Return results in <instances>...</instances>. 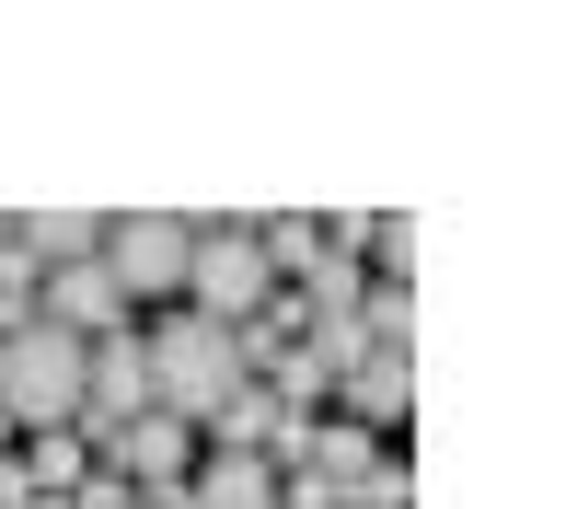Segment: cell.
I'll use <instances>...</instances> for the list:
<instances>
[{"label": "cell", "instance_id": "cell-1", "mask_svg": "<svg viewBox=\"0 0 566 509\" xmlns=\"http://www.w3.org/2000/svg\"><path fill=\"white\" fill-rule=\"evenodd\" d=\"M150 405H163V417H186V428H209L231 394H243V336H231V324H209V313H186V301H174L163 324H150Z\"/></svg>", "mask_w": 566, "mask_h": 509}, {"label": "cell", "instance_id": "cell-2", "mask_svg": "<svg viewBox=\"0 0 566 509\" xmlns=\"http://www.w3.org/2000/svg\"><path fill=\"white\" fill-rule=\"evenodd\" d=\"M0 417L35 440V428H82V336L59 324H12L0 336Z\"/></svg>", "mask_w": 566, "mask_h": 509}, {"label": "cell", "instance_id": "cell-3", "mask_svg": "<svg viewBox=\"0 0 566 509\" xmlns=\"http://www.w3.org/2000/svg\"><path fill=\"white\" fill-rule=\"evenodd\" d=\"M105 290L116 301H186V267H197V220L174 209H139V220H105Z\"/></svg>", "mask_w": 566, "mask_h": 509}, {"label": "cell", "instance_id": "cell-4", "mask_svg": "<svg viewBox=\"0 0 566 509\" xmlns=\"http://www.w3.org/2000/svg\"><path fill=\"white\" fill-rule=\"evenodd\" d=\"M266 254H254V220H197V267H186V313L209 324H254L266 313Z\"/></svg>", "mask_w": 566, "mask_h": 509}, {"label": "cell", "instance_id": "cell-5", "mask_svg": "<svg viewBox=\"0 0 566 509\" xmlns=\"http://www.w3.org/2000/svg\"><path fill=\"white\" fill-rule=\"evenodd\" d=\"M127 417H150V347H139V324H116V336L82 347V440H116Z\"/></svg>", "mask_w": 566, "mask_h": 509}, {"label": "cell", "instance_id": "cell-6", "mask_svg": "<svg viewBox=\"0 0 566 509\" xmlns=\"http://www.w3.org/2000/svg\"><path fill=\"white\" fill-rule=\"evenodd\" d=\"M105 475H127V487H186V475H197V428L150 405V417H127L105 440Z\"/></svg>", "mask_w": 566, "mask_h": 509}, {"label": "cell", "instance_id": "cell-7", "mask_svg": "<svg viewBox=\"0 0 566 509\" xmlns=\"http://www.w3.org/2000/svg\"><path fill=\"white\" fill-rule=\"evenodd\" d=\"M186 509H277V464L266 451H209L186 475Z\"/></svg>", "mask_w": 566, "mask_h": 509}, {"label": "cell", "instance_id": "cell-8", "mask_svg": "<svg viewBox=\"0 0 566 509\" xmlns=\"http://www.w3.org/2000/svg\"><path fill=\"white\" fill-rule=\"evenodd\" d=\"M336 394H347V428H370V440H381V428H394L405 405H417V371L370 347V360H347V382H336Z\"/></svg>", "mask_w": 566, "mask_h": 509}, {"label": "cell", "instance_id": "cell-9", "mask_svg": "<svg viewBox=\"0 0 566 509\" xmlns=\"http://www.w3.org/2000/svg\"><path fill=\"white\" fill-rule=\"evenodd\" d=\"M12 243L35 254V278L46 267H93V254H105V220L93 209H35V220H12Z\"/></svg>", "mask_w": 566, "mask_h": 509}, {"label": "cell", "instance_id": "cell-10", "mask_svg": "<svg viewBox=\"0 0 566 509\" xmlns=\"http://www.w3.org/2000/svg\"><path fill=\"white\" fill-rule=\"evenodd\" d=\"M12 464H23V487H35V498H70V487H82V464H93V440H82V428H35Z\"/></svg>", "mask_w": 566, "mask_h": 509}, {"label": "cell", "instance_id": "cell-11", "mask_svg": "<svg viewBox=\"0 0 566 509\" xmlns=\"http://www.w3.org/2000/svg\"><path fill=\"white\" fill-rule=\"evenodd\" d=\"M277 428H290V417H277V394H266V382H243V394L209 417V451H277Z\"/></svg>", "mask_w": 566, "mask_h": 509}, {"label": "cell", "instance_id": "cell-12", "mask_svg": "<svg viewBox=\"0 0 566 509\" xmlns=\"http://www.w3.org/2000/svg\"><path fill=\"white\" fill-rule=\"evenodd\" d=\"M324 243H336V220H254V254H266V278H277V267L301 278Z\"/></svg>", "mask_w": 566, "mask_h": 509}, {"label": "cell", "instance_id": "cell-13", "mask_svg": "<svg viewBox=\"0 0 566 509\" xmlns=\"http://www.w3.org/2000/svg\"><path fill=\"white\" fill-rule=\"evenodd\" d=\"M347 254H381V267L405 278V267H417V220H405V209L394 220H347Z\"/></svg>", "mask_w": 566, "mask_h": 509}, {"label": "cell", "instance_id": "cell-14", "mask_svg": "<svg viewBox=\"0 0 566 509\" xmlns=\"http://www.w3.org/2000/svg\"><path fill=\"white\" fill-rule=\"evenodd\" d=\"M70 509H139V487H127V475H82V487H70Z\"/></svg>", "mask_w": 566, "mask_h": 509}]
</instances>
